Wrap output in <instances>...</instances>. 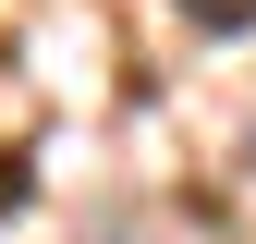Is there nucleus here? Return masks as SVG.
<instances>
[{"label": "nucleus", "mask_w": 256, "mask_h": 244, "mask_svg": "<svg viewBox=\"0 0 256 244\" xmlns=\"http://www.w3.org/2000/svg\"><path fill=\"white\" fill-rule=\"evenodd\" d=\"M244 159H256V134H244Z\"/></svg>", "instance_id": "3"}, {"label": "nucleus", "mask_w": 256, "mask_h": 244, "mask_svg": "<svg viewBox=\"0 0 256 244\" xmlns=\"http://www.w3.org/2000/svg\"><path fill=\"white\" fill-rule=\"evenodd\" d=\"M0 208H24V159H12V146H0Z\"/></svg>", "instance_id": "2"}, {"label": "nucleus", "mask_w": 256, "mask_h": 244, "mask_svg": "<svg viewBox=\"0 0 256 244\" xmlns=\"http://www.w3.org/2000/svg\"><path fill=\"white\" fill-rule=\"evenodd\" d=\"M183 24H208V37H244V24H256V0H183Z\"/></svg>", "instance_id": "1"}]
</instances>
